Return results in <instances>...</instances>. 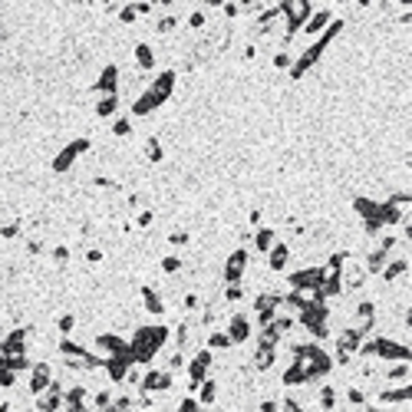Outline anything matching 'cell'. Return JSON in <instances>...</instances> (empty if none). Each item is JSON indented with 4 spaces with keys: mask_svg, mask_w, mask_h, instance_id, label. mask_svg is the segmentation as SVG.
<instances>
[{
    "mask_svg": "<svg viewBox=\"0 0 412 412\" xmlns=\"http://www.w3.org/2000/svg\"><path fill=\"white\" fill-rule=\"evenodd\" d=\"M165 340H168V326H139L129 343L132 363H152V356L162 350Z\"/></svg>",
    "mask_w": 412,
    "mask_h": 412,
    "instance_id": "1",
    "label": "cell"
},
{
    "mask_svg": "<svg viewBox=\"0 0 412 412\" xmlns=\"http://www.w3.org/2000/svg\"><path fill=\"white\" fill-rule=\"evenodd\" d=\"M340 30H343V20H333V23H330V30H326L324 37H316V43H310V47L304 50L300 57H294V67H290V76H294V79H300V76H304V73H307V69L314 67L316 59H320V57H324V53H326V47L333 43V37H336V33H340Z\"/></svg>",
    "mask_w": 412,
    "mask_h": 412,
    "instance_id": "2",
    "label": "cell"
},
{
    "mask_svg": "<svg viewBox=\"0 0 412 412\" xmlns=\"http://www.w3.org/2000/svg\"><path fill=\"white\" fill-rule=\"evenodd\" d=\"M248 268H251L248 248L231 251L228 261H224V268H221V284H224V287H228V284H244V277H248Z\"/></svg>",
    "mask_w": 412,
    "mask_h": 412,
    "instance_id": "3",
    "label": "cell"
},
{
    "mask_svg": "<svg viewBox=\"0 0 412 412\" xmlns=\"http://www.w3.org/2000/svg\"><path fill=\"white\" fill-rule=\"evenodd\" d=\"M211 366H214V353L211 350H195L192 363H188V393H198V386L208 379Z\"/></svg>",
    "mask_w": 412,
    "mask_h": 412,
    "instance_id": "4",
    "label": "cell"
},
{
    "mask_svg": "<svg viewBox=\"0 0 412 412\" xmlns=\"http://www.w3.org/2000/svg\"><path fill=\"white\" fill-rule=\"evenodd\" d=\"M27 340H30L27 326H13V330L4 333V340H0V356H4V360H10V356H27Z\"/></svg>",
    "mask_w": 412,
    "mask_h": 412,
    "instance_id": "5",
    "label": "cell"
},
{
    "mask_svg": "<svg viewBox=\"0 0 412 412\" xmlns=\"http://www.w3.org/2000/svg\"><path fill=\"white\" fill-rule=\"evenodd\" d=\"M172 389V373L168 370H145L142 379H139V393H168Z\"/></svg>",
    "mask_w": 412,
    "mask_h": 412,
    "instance_id": "6",
    "label": "cell"
},
{
    "mask_svg": "<svg viewBox=\"0 0 412 412\" xmlns=\"http://www.w3.org/2000/svg\"><path fill=\"white\" fill-rule=\"evenodd\" d=\"M228 340H231V346H241V343H248L251 340V333H254V324H251V316L248 314H231V320H228Z\"/></svg>",
    "mask_w": 412,
    "mask_h": 412,
    "instance_id": "7",
    "label": "cell"
},
{
    "mask_svg": "<svg viewBox=\"0 0 412 412\" xmlns=\"http://www.w3.org/2000/svg\"><path fill=\"white\" fill-rule=\"evenodd\" d=\"M83 152H89V139H76V142H69L67 149H59V155L53 159V172H69L73 162H76Z\"/></svg>",
    "mask_w": 412,
    "mask_h": 412,
    "instance_id": "8",
    "label": "cell"
},
{
    "mask_svg": "<svg viewBox=\"0 0 412 412\" xmlns=\"http://www.w3.org/2000/svg\"><path fill=\"white\" fill-rule=\"evenodd\" d=\"M119 79H122L119 67H115V63H109V67H103L99 79L89 89H93V93H99V96H119Z\"/></svg>",
    "mask_w": 412,
    "mask_h": 412,
    "instance_id": "9",
    "label": "cell"
},
{
    "mask_svg": "<svg viewBox=\"0 0 412 412\" xmlns=\"http://www.w3.org/2000/svg\"><path fill=\"white\" fill-rule=\"evenodd\" d=\"M33 409H37V412H59V409H63V383H59V379H53V383H50L47 389L37 396Z\"/></svg>",
    "mask_w": 412,
    "mask_h": 412,
    "instance_id": "10",
    "label": "cell"
},
{
    "mask_svg": "<svg viewBox=\"0 0 412 412\" xmlns=\"http://www.w3.org/2000/svg\"><path fill=\"white\" fill-rule=\"evenodd\" d=\"M366 280H370V274L363 270V264H356V261L346 258V264L340 268V284H343V294H346V290H363Z\"/></svg>",
    "mask_w": 412,
    "mask_h": 412,
    "instance_id": "11",
    "label": "cell"
},
{
    "mask_svg": "<svg viewBox=\"0 0 412 412\" xmlns=\"http://www.w3.org/2000/svg\"><path fill=\"white\" fill-rule=\"evenodd\" d=\"M53 383V366L47 363V360H40V363L30 366V379H27V389L30 396H40L47 386Z\"/></svg>",
    "mask_w": 412,
    "mask_h": 412,
    "instance_id": "12",
    "label": "cell"
},
{
    "mask_svg": "<svg viewBox=\"0 0 412 412\" xmlns=\"http://www.w3.org/2000/svg\"><path fill=\"white\" fill-rule=\"evenodd\" d=\"M175 79H178V73H175V69H162V73L152 79V86H145V89H149L159 103H165V99L175 93Z\"/></svg>",
    "mask_w": 412,
    "mask_h": 412,
    "instance_id": "13",
    "label": "cell"
},
{
    "mask_svg": "<svg viewBox=\"0 0 412 412\" xmlns=\"http://www.w3.org/2000/svg\"><path fill=\"white\" fill-rule=\"evenodd\" d=\"M290 254H294V251H290L287 241H277V244L268 251V270L270 274H284L287 264H290Z\"/></svg>",
    "mask_w": 412,
    "mask_h": 412,
    "instance_id": "14",
    "label": "cell"
},
{
    "mask_svg": "<svg viewBox=\"0 0 412 412\" xmlns=\"http://www.w3.org/2000/svg\"><path fill=\"white\" fill-rule=\"evenodd\" d=\"M93 343H96V350H103L105 356H129V343L115 333H99Z\"/></svg>",
    "mask_w": 412,
    "mask_h": 412,
    "instance_id": "15",
    "label": "cell"
},
{
    "mask_svg": "<svg viewBox=\"0 0 412 412\" xmlns=\"http://www.w3.org/2000/svg\"><path fill=\"white\" fill-rule=\"evenodd\" d=\"M330 23H333V10H330V7H320V10H314V13L307 17V23H304V33H307V37H316V33H324Z\"/></svg>",
    "mask_w": 412,
    "mask_h": 412,
    "instance_id": "16",
    "label": "cell"
},
{
    "mask_svg": "<svg viewBox=\"0 0 412 412\" xmlns=\"http://www.w3.org/2000/svg\"><path fill=\"white\" fill-rule=\"evenodd\" d=\"M386 284H393L399 277H409V254H396L393 261H386V268L379 270Z\"/></svg>",
    "mask_w": 412,
    "mask_h": 412,
    "instance_id": "17",
    "label": "cell"
},
{
    "mask_svg": "<svg viewBox=\"0 0 412 412\" xmlns=\"http://www.w3.org/2000/svg\"><path fill=\"white\" fill-rule=\"evenodd\" d=\"M386 261H389V251H386L383 244H376V248L370 251V254H366L363 270H366V274H370V277H376V274H379V270L386 268Z\"/></svg>",
    "mask_w": 412,
    "mask_h": 412,
    "instance_id": "18",
    "label": "cell"
},
{
    "mask_svg": "<svg viewBox=\"0 0 412 412\" xmlns=\"http://www.w3.org/2000/svg\"><path fill=\"white\" fill-rule=\"evenodd\" d=\"M251 244H254V251H258V254H268V251L277 244V231H274V228H258L254 234H251Z\"/></svg>",
    "mask_w": 412,
    "mask_h": 412,
    "instance_id": "19",
    "label": "cell"
},
{
    "mask_svg": "<svg viewBox=\"0 0 412 412\" xmlns=\"http://www.w3.org/2000/svg\"><path fill=\"white\" fill-rule=\"evenodd\" d=\"M132 57H135V67H139V73H149V69H155V50L149 47V43H135Z\"/></svg>",
    "mask_w": 412,
    "mask_h": 412,
    "instance_id": "20",
    "label": "cell"
},
{
    "mask_svg": "<svg viewBox=\"0 0 412 412\" xmlns=\"http://www.w3.org/2000/svg\"><path fill=\"white\" fill-rule=\"evenodd\" d=\"M142 307L149 310V314H152V316H162L165 310H168V307H165V300L159 297V290H155V287H149V284H145V287H142Z\"/></svg>",
    "mask_w": 412,
    "mask_h": 412,
    "instance_id": "21",
    "label": "cell"
},
{
    "mask_svg": "<svg viewBox=\"0 0 412 412\" xmlns=\"http://www.w3.org/2000/svg\"><path fill=\"white\" fill-rule=\"evenodd\" d=\"M386 379L396 386H409V360H396V363L386 370Z\"/></svg>",
    "mask_w": 412,
    "mask_h": 412,
    "instance_id": "22",
    "label": "cell"
},
{
    "mask_svg": "<svg viewBox=\"0 0 412 412\" xmlns=\"http://www.w3.org/2000/svg\"><path fill=\"white\" fill-rule=\"evenodd\" d=\"M198 406H214L218 403V379H205L202 386H198V399H195Z\"/></svg>",
    "mask_w": 412,
    "mask_h": 412,
    "instance_id": "23",
    "label": "cell"
},
{
    "mask_svg": "<svg viewBox=\"0 0 412 412\" xmlns=\"http://www.w3.org/2000/svg\"><path fill=\"white\" fill-rule=\"evenodd\" d=\"M119 103H122L119 96H99L96 115H99V119H115V115H119Z\"/></svg>",
    "mask_w": 412,
    "mask_h": 412,
    "instance_id": "24",
    "label": "cell"
},
{
    "mask_svg": "<svg viewBox=\"0 0 412 412\" xmlns=\"http://www.w3.org/2000/svg\"><path fill=\"white\" fill-rule=\"evenodd\" d=\"M379 403H383V406H399V403H409V386H396V389H383V393H379Z\"/></svg>",
    "mask_w": 412,
    "mask_h": 412,
    "instance_id": "25",
    "label": "cell"
},
{
    "mask_svg": "<svg viewBox=\"0 0 412 412\" xmlns=\"http://www.w3.org/2000/svg\"><path fill=\"white\" fill-rule=\"evenodd\" d=\"M316 406H320L324 412H333L336 409V389L330 383L320 386V393H316Z\"/></svg>",
    "mask_w": 412,
    "mask_h": 412,
    "instance_id": "26",
    "label": "cell"
},
{
    "mask_svg": "<svg viewBox=\"0 0 412 412\" xmlns=\"http://www.w3.org/2000/svg\"><path fill=\"white\" fill-rule=\"evenodd\" d=\"M280 383H284V386H297V383L304 386V383H307V373H304V366H300L297 360H294V363L287 366V373L280 376Z\"/></svg>",
    "mask_w": 412,
    "mask_h": 412,
    "instance_id": "27",
    "label": "cell"
},
{
    "mask_svg": "<svg viewBox=\"0 0 412 412\" xmlns=\"http://www.w3.org/2000/svg\"><path fill=\"white\" fill-rule=\"evenodd\" d=\"M142 152H145V159H149V162H152V165H159V162H162V159H165L162 142H159L155 135H149V139H145V142H142Z\"/></svg>",
    "mask_w": 412,
    "mask_h": 412,
    "instance_id": "28",
    "label": "cell"
},
{
    "mask_svg": "<svg viewBox=\"0 0 412 412\" xmlns=\"http://www.w3.org/2000/svg\"><path fill=\"white\" fill-rule=\"evenodd\" d=\"M205 350H211V353H214V350H231L228 333H224V330H211V333H208V343H205Z\"/></svg>",
    "mask_w": 412,
    "mask_h": 412,
    "instance_id": "29",
    "label": "cell"
},
{
    "mask_svg": "<svg viewBox=\"0 0 412 412\" xmlns=\"http://www.w3.org/2000/svg\"><path fill=\"white\" fill-rule=\"evenodd\" d=\"M113 135H115V139L132 135V119H129V115H115V119H113Z\"/></svg>",
    "mask_w": 412,
    "mask_h": 412,
    "instance_id": "30",
    "label": "cell"
},
{
    "mask_svg": "<svg viewBox=\"0 0 412 412\" xmlns=\"http://www.w3.org/2000/svg\"><path fill=\"white\" fill-rule=\"evenodd\" d=\"M115 396H113V389H96V393H93V403H89V409H96V412H103L105 406L113 403Z\"/></svg>",
    "mask_w": 412,
    "mask_h": 412,
    "instance_id": "31",
    "label": "cell"
},
{
    "mask_svg": "<svg viewBox=\"0 0 412 412\" xmlns=\"http://www.w3.org/2000/svg\"><path fill=\"white\" fill-rule=\"evenodd\" d=\"M175 27H178V17H175V13H168V17H159V20H155V33H162V37H168V33H172Z\"/></svg>",
    "mask_w": 412,
    "mask_h": 412,
    "instance_id": "32",
    "label": "cell"
},
{
    "mask_svg": "<svg viewBox=\"0 0 412 412\" xmlns=\"http://www.w3.org/2000/svg\"><path fill=\"white\" fill-rule=\"evenodd\" d=\"M162 274H168V277L182 274V258H178V254H168V258H162Z\"/></svg>",
    "mask_w": 412,
    "mask_h": 412,
    "instance_id": "33",
    "label": "cell"
},
{
    "mask_svg": "<svg viewBox=\"0 0 412 412\" xmlns=\"http://www.w3.org/2000/svg\"><path fill=\"white\" fill-rule=\"evenodd\" d=\"M57 330H59V336H73V330H76V316H73V314H63L57 320Z\"/></svg>",
    "mask_w": 412,
    "mask_h": 412,
    "instance_id": "34",
    "label": "cell"
},
{
    "mask_svg": "<svg viewBox=\"0 0 412 412\" xmlns=\"http://www.w3.org/2000/svg\"><path fill=\"white\" fill-rule=\"evenodd\" d=\"M346 403L353 406V409H363V406H366V393H363V389H356V386H350V389H346Z\"/></svg>",
    "mask_w": 412,
    "mask_h": 412,
    "instance_id": "35",
    "label": "cell"
},
{
    "mask_svg": "<svg viewBox=\"0 0 412 412\" xmlns=\"http://www.w3.org/2000/svg\"><path fill=\"white\" fill-rule=\"evenodd\" d=\"M294 67V53L290 50H277L274 53V69H290Z\"/></svg>",
    "mask_w": 412,
    "mask_h": 412,
    "instance_id": "36",
    "label": "cell"
},
{
    "mask_svg": "<svg viewBox=\"0 0 412 412\" xmlns=\"http://www.w3.org/2000/svg\"><path fill=\"white\" fill-rule=\"evenodd\" d=\"M224 300H228V304H241V300H244V284H228V287H224Z\"/></svg>",
    "mask_w": 412,
    "mask_h": 412,
    "instance_id": "37",
    "label": "cell"
},
{
    "mask_svg": "<svg viewBox=\"0 0 412 412\" xmlns=\"http://www.w3.org/2000/svg\"><path fill=\"white\" fill-rule=\"evenodd\" d=\"M205 23H208V13H205L202 7L188 13V27H192V30H205Z\"/></svg>",
    "mask_w": 412,
    "mask_h": 412,
    "instance_id": "38",
    "label": "cell"
},
{
    "mask_svg": "<svg viewBox=\"0 0 412 412\" xmlns=\"http://www.w3.org/2000/svg\"><path fill=\"white\" fill-rule=\"evenodd\" d=\"M198 307H202V297H198L195 290H188V294L182 297V310L185 314H192V310H198Z\"/></svg>",
    "mask_w": 412,
    "mask_h": 412,
    "instance_id": "39",
    "label": "cell"
},
{
    "mask_svg": "<svg viewBox=\"0 0 412 412\" xmlns=\"http://www.w3.org/2000/svg\"><path fill=\"white\" fill-rule=\"evenodd\" d=\"M152 221H155V211H139V214H135V228H152Z\"/></svg>",
    "mask_w": 412,
    "mask_h": 412,
    "instance_id": "40",
    "label": "cell"
},
{
    "mask_svg": "<svg viewBox=\"0 0 412 412\" xmlns=\"http://www.w3.org/2000/svg\"><path fill=\"white\" fill-rule=\"evenodd\" d=\"M20 234V221H10V224H4V228H0V238L4 241H13Z\"/></svg>",
    "mask_w": 412,
    "mask_h": 412,
    "instance_id": "41",
    "label": "cell"
},
{
    "mask_svg": "<svg viewBox=\"0 0 412 412\" xmlns=\"http://www.w3.org/2000/svg\"><path fill=\"white\" fill-rule=\"evenodd\" d=\"M50 258L57 261V264H67V261H69V248H67V244H57V248L50 251Z\"/></svg>",
    "mask_w": 412,
    "mask_h": 412,
    "instance_id": "42",
    "label": "cell"
},
{
    "mask_svg": "<svg viewBox=\"0 0 412 412\" xmlns=\"http://www.w3.org/2000/svg\"><path fill=\"white\" fill-rule=\"evenodd\" d=\"M188 241H192L188 231H172V234H168V244H175V248H182V244H188Z\"/></svg>",
    "mask_w": 412,
    "mask_h": 412,
    "instance_id": "43",
    "label": "cell"
},
{
    "mask_svg": "<svg viewBox=\"0 0 412 412\" xmlns=\"http://www.w3.org/2000/svg\"><path fill=\"white\" fill-rule=\"evenodd\" d=\"M182 366H185V353H178V350H175V353L168 356V373H178Z\"/></svg>",
    "mask_w": 412,
    "mask_h": 412,
    "instance_id": "44",
    "label": "cell"
},
{
    "mask_svg": "<svg viewBox=\"0 0 412 412\" xmlns=\"http://www.w3.org/2000/svg\"><path fill=\"white\" fill-rule=\"evenodd\" d=\"M280 412H304V406L294 396H287V399H280Z\"/></svg>",
    "mask_w": 412,
    "mask_h": 412,
    "instance_id": "45",
    "label": "cell"
},
{
    "mask_svg": "<svg viewBox=\"0 0 412 412\" xmlns=\"http://www.w3.org/2000/svg\"><path fill=\"white\" fill-rule=\"evenodd\" d=\"M43 251H47V244H43L40 238H30L27 241V254H33V258H37V254H43Z\"/></svg>",
    "mask_w": 412,
    "mask_h": 412,
    "instance_id": "46",
    "label": "cell"
},
{
    "mask_svg": "<svg viewBox=\"0 0 412 412\" xmlns=\"http://www.w3.org/2000/svg\"><path fill=\"white\" fill-rule=\"evenodd\" d=\"M135 17H139V13H135V4L132 7H119V20H122V23H132Z\"/></svg>",
    "mask_w": 412,
    "mask_h": 412,
    "instance_id": "47",
    "label": "cell"
},
{
    "mask_svg": "<svg viewBox=\"0 0 412 412\" xmlns=\"http://www.w3.org/2000/svg\"><path fill=\"white\" fill-rule=\"evenodd\" d=\"M258 409L261 412H280V403H277V399H261Z\"/></svg>",
    "mask_w": 412,
    "mask_h": 412,
    "instance_id": "48",
    "label": "cell"
},
{
    "mask_svg": "<svg viewBox=\"0 0 412 412\" xmlns=\"http://www.w3.org/2000/svg\"><path fill=\"white\" fill-rule=\"evenodd\" d=\"M103 261V251L99 248H86V264H99Z\"/></svg>",
    "mask_w": 412,
    "mask_h": 412,
    "instance_id": "49",
    "label": "cell"
},
{
    "mask_svg": "<svg viewBox=\"0 0 412 412\" xmlns=\"http://www.w3.org/2000/svg\"><path fill=\"white\" fill-rule=\"evenodd\" d=\"M248 221H251V224H254V228H261V221H264V214H261V208H254V211H251V214H248Z\"/></svg>",
    "mask_w": 412,
    "mask_h": 412,
    "instance_id": "50",
    "label": "cell"
},
{
    "mask_svg": "<svg viewBox=\"0 0 412 412\" xmlns=\"http://www.w3.org/2000/svg\"><path fill=\"white\" fill-rule=\"evenodd\" d=\"M238 13H241L238 4H224V17H238Z\"/></svg>",
    "mask_w": 412,
    "mask_h": 412,
    "instance_id": "51",
    "label": "cell"
},
{
    "mask_svg": "<svg viewBox=\"0 0 412 412\" xmlns=\"http://www.w3.org/2000/svg\"><path fill=\"white\" fill-rule=\"evenodd\" d=\"M0 340H4V330H0Z\"/></svg>",
    "mask_w": 412,
    "mask_h": 412,
    "instance_id": "52",
    "label": "cell"
},
{
    "mask_svg": "<svg viewBox=\"0 0 412 412\" xmlns=\"http://www.w3.org/2000/svg\"><path fill=\"white\" fill-rule=\"evenodd\" d=\"M10 412H17V409H10Z\"/></svg>",
    "mask_w": 412,
    "mask_h": 412,
    "instance_id": "53",
    "label": "cell"
}]
</instances>
